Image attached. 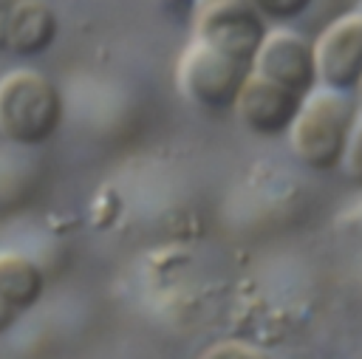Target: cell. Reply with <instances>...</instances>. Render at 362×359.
Masks as SVG:
<instances>
[{
	"label": "cell",
	"instance_id": "obj_6",
	"mask_svg": "<svg viewBox=\"0 0 362 359\" xmlns=\"http://www.w3.org/2000/svg\"><path fill=\"white\" fill-rule=\"evenodd\" d=\"M252 71L300 96H308L320 85L314 40L291 28H272L252 62Z\"/></svg>",
	"mask_w": 362,
	"mask_h": 359
},
{
	"label": "cell",
	"instance_id": "obj_9",
	"mask_svg": "<svg viewBox=\"0 0 362 359\" xmlns=\"http://www.w3.org/2000/svg\"><path fill=\"white\" fill-rule=\"evenodd\" d=\"M45 294V274L40 263L23 252H0V297L20 314L31 311Z\"/></svg>",
	"mask_w": 362,
	"mask_h": 359
},
{
	"label": "cell",
	"instance_id": "obj_3",
	"mask_svg": "<svg viewBox=\"0 0 362 359\" xmlns=\"http://www.w3.org/2000/svg\"><path fill=\"white\" fill-rule=\"evenodd\" d=\"M252 73V65L226 57L198 40H192L178 59V88L201 110L221 113L235 110V102Z\"/></svg>",
	"mask_w": 362,
	"mask_h": 359
},
{
	"label": "cell",
	"instance_id": "obj_2",
	"mask_svg": "<svg viewBox=\"0 0 362 359\" xmlns=\"http://www.w3.org/2000/svg\"><path fill=\"white\" fill-rule=\"evenodd\" d=\"M62 116V93L45 73L17 68L0 79V136L6 141L40 147L59 133Z\"/></svg>",
	"mask_w": 362,
	"mask_h": 359
},
{
	"label": "cell",
	"instance_id": "obj_11",
	"mask_svg": "<svg viewBox=\"0 0 362 359\" xmlns=\"http://www.w3.org/2000/svg\"><path fill=\"white\" fill-rule=\"evenodd\" d=\"M201 359H274V356L257 345H249L240 339H223V342H215Z\"/></svg>",
	"mask_w": 362,
	"mask_h": 359
},
{
	"label": "cell",
	"instance_id": "obj_15",
	"mask_svg": "<svg viewBox=\"0 0 362 359\" xmlns=\"http://www.w3.org/2000/svg\"><path fill=\"white\" fill-rule=\"evenodd\" d=\"M356 102L362 105V85H359V90H356Z\"/></svg>",
	"mask_w": 362,
	"mask_h": 359
},
{
	"label": "cell",
	"instance_id": "obj_1",
	"mask_svg": "<svg viewBox=\"0 0 362 359\" xmlns=\"http://www.w3.org/2000/svg\"><path fill=\"white\" fill-rule=\"evenodd\" d=\"M359 116V102L354 93H339L317 88L305 96L294 127L288 133L291 153L297 161L314 172H328L342 167L354 122Z\"/></svg>",
	"mask_w": 362,
	"mask_h": 359
},
{
	"label": "cell",
	"instance_id": "obj_8",
	"mask_svg": "<svg viewBox=\"0 0 362 359\" xmlns=\"http://www.w3.org/2000/svg\"><path fill=\"white\" fill-rule=\"evenodd\" d=\"M57 34H59V20L45 0H17L11 11L6 54L23 57V59L40 57L54 45Z\"/></svg>",
	"mask_w": 362,
	"mask_h": 359
},
{
	"label": "cell",
	"instance_id": "obj_4",
	"mask_svg": "<svg viewBox=\"0 0 362 359\" xmlns=\"http://www.w3.org/2000/svg\"><path fill=\"white\" fill-rule=\"evenodd\" d=\"M266 34V20L249 0H206L195 17L198 42L246 65L255 62Z\"/></svg>",
	"mask_w": 362,
	"mask_h": 359
},
{
	"label": "cell",
	"instance_id": "obj_10",
	"mask_svg": "<svg viewBox=\"0 0 362 359\" xmlns=\"http://www.w3.org/2000/svg\"><path fill=\"white\" fill-rule=\"evenodd\" d=\"M257 14L263 20H272V23H288V20H297L303 17L314 0H249Z\"/></svg>",
	"mask_w": 362,
	"mask_h": 359
},
{
	"label": "cell",
	"instance_id": "obj_14",
	"mask_svg": "<svg viewBox=\"0 0 362 359\" xmlns=\"http://www.w3.org/2000/svg\"><path fill=\"white\" fill-rule=\"evenodd\" d=\"M20 317H23V314H20L11 302H6V300L0 297V336H3V334H8V331L17 325V319H20Z\"/></svg>",
	"mask_w": 362,
	"mask_h": 359
},
{
	"label": "cell",
	"instance_id": "obj_12",
	"mask_svg": "<svg viewBox=\"0 0 362 359\" xmlns=\"http://www.w3.org/2000/svg\"><path fill=\"white\" fill-rule=\"evenodd\" d=\"M342 170L354 184L362 187V110L354 122L351 141H348V150H345V158H342Z\"/></svg>",
	"mask_w": 362,
	"mask_h": 359
},
{
	"label": "cell",
	"instance_id": "obj_5",
	"mask_svg": "<svg viewBox=\"0 0 362 359\" xmlns=\"http://www.w3.org/2000/svg\"><path fill=\"white\" fill-rule=\"evenodd\" d=\"M320 88L356 93L362 85V14L337 17L314 40Z\"/></svg>",
	"mask_w": 362,
	"mask_h": 359
},
{
	"label": "cell",
	"instance_id": "obj_13",
	"mask_svg": "<svg viewBox=\"0 0 362 359\" xmlns=\"http://www.w3.org/2000/svg\"><path fill=\"white\" fill-rule=\"evenodd\" d=\"M17 0H0V51L8 48V25H11V11Z\"/></svg>",
	"mask_w": 362,
	"mask_h": 359
},
{
	"label": "cell",
	"instance_id": "obj_7",
	"mask_svg": "<svg viewBox=\"0 0 362 359\" xmlns=\"http://www.w3.org/2000/svg\"><path fill=\"white\" fill-rule=\"evenodd\" d=\"M303 102L305 96L252 71L235 102V113L249 133L260 139H280L291 133Z\"/></svg>",
	"mask_w": 362,
	"mask_h": 359
}]
</instances>
